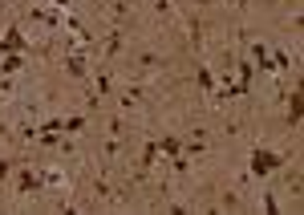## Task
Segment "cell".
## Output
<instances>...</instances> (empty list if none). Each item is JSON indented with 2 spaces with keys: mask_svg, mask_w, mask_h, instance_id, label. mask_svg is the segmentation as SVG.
I'll return each instance as SVG.
<instances>
[{
  "mask_svg": "<svg viewBox=\"0 0 304 215\" xmlns=\"http://www.w3.org/2000/svg\"><path fill=\"white\" fill-rule=\"evenodd\" d=\"M276 166H280V158H276L272 150H256V154H252V171H256V175H268V171H276Z\"/></svg>",
  "mask_w": 304,
  "mask_h": 215,
  "instance_id": "1",
  "label": "cell"
},
{
  "mask_svg": "<svg viewBox=\"0 0 304 215\" xmlns=\"http://www.w3.org/2000/svg\"><path fill=\"white\" fill-rule=\"evenodd\" d=\"M300 118V94H292V110H288V122Z\"/></svg>",
  "mask_w": 304,
  "mask_h": 215,
  "instance_id": "2",
  "label": "cell"
},
{
  "mask_svg": "<svg viewBox=\"0 0 304 215\" xmlns=\"http://www.w3.org/2000/svg\"><path fill=\"white\" fill-rule=\"evenodd\" d=\"M4 175H8V163H0V179H4Z\"/></svg>",
  "mask_w": 304,
  "mask_h": 215,
  "instance_id": "3",
  "label": "cell"
}]
</instances>
